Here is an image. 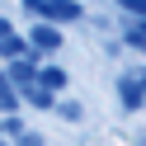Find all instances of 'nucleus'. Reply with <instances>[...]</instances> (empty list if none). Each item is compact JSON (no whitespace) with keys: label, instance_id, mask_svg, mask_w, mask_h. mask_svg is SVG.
I'll return each mask as SVG.
<instances>
[{"label":"nucleus","instance_id":"f257e3e1","mask_svg":"<svg viewBox=\"0 0 146 146\" xmlns=\"http://www.w3.org/2000/svg\"><path fill=\"white\" fill-rule=\"evenodd\" d=\"M24 10H29L33 19H42V24H52V19L66 24V19H80V14H85L80 0H24Z\"/></svg>","mask_w":146,"mask_h":146},{"label":"nucleus","instance_id":"f03ea898","mask_svg":"<svg viewBox=\"0 0 146 146\" xmlns=\"http://www.w3.org/2000/svg\"><path fill=\"white\" fill-rule=\"evenodd\" d=\"M29 42H33L38 52H57V47H61V29H52V24H33V29H29Z\"/></svg>","mask_w":146,"mask_h":146},{"label":"nucleus","instance_id":"7ed1b4c3","mask_svg":"<svg viewBox=\"0 0 146 146\" xmlns=\"http://www.w3.org/2000/svg\"><path fill=\"white\" fill-rule=\"evenodd\" d=\"M118 90H123V104H127V108H141V85H137L132 76L118 80Z\"/></svg>","mask_w":146,"mask_h":146},{"label":"nucleus","instance_id":"20e7f679","mask_svg":"<svg viewBox=\"0 0 146 146\" xmlns=\"http://www.w3.org/2000/svg\"><path fill=\"white\" fill-rule=\"evenodd\" d=\"M0 57H14V61H19V57H29V42L10 33V38H0Z\"/></svg>","mask_w":146,"mask_h":146},{"label":"nucleus","instance_id":"39448f33","mask_svg":"<svg viewBox=\"0 0 146 146\" xmlns=\"http://www.w3.org/2000/svg\"><path fill=\"white\" fill-rule=\"evenodd\" d=\"M42 90H66V71L61 66H42Z\"/></svg>","mask_w":146,"mask_h":146},{"label":"nucleus","instance_id":"423d86ee","mask_svg":"<svg viewBox=\"0 0 146 146\" xmlns=\"http://www.w3.org/2000/svg\"><path fill=\"white\" fill-rule=\"evenodd\" d=\"M0 108H14V80L0 76Z\"/></svg>","mask_w":146,"mask_h":146},{"label":"nucleus","instance_id":"0eeeda50","mask_svg":"<svg viewBox=\"0 0 146 146\" xmlns=\"http://www.w3.org/2000/svg\"><path fill=\"white\" fill-rule=\"evenodd\" d=\"M127 42H132V47H141V52H146V24H132V29H127Z\"/></svg>","mask_w":146,"mask_h":146},{"label":"nucleus","instance_id":"6e6552de","mask_svg":"<svg viewBox=\"0 0 146 146\" xmlns=\"http://www.w3.org/2000/svg\"><path fill=\"white\" fill-rule=\"evenodd\" d=\"M118 5H123V10H132L137 24H146V0H118Z\"/></svg>","mask_w":146,"mask_h":146},{"label":"nucleus","instance_id":"1a4fd4ad","mask_svg":"<svg viewBox=\"0 0 146 146\" xmlns=\"http://www.w3.org/2000/svg\"><path fill=\"white\" fill-rule=\"evenodd\" d=\"M29 99H33V104H52V94H47L42 85H33V90H29Z\"/></svg>","mask_w":146,"mask_h":146}]
</instances>
